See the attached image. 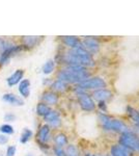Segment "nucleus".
<instances>
[{
    "instance_id": "obj_4",
    "label": "nucleus",
    "mask_w": 139,
    "mask_h": 156,
    "mask_svg": "<svg viewBox=\"0 0 139 156\" xmlns=\"http://www.w3.org/2000/svg\"><path fill=\"white\" fill-rule=\"evenodd\" d=\"M78 85L79 87H81L82 90H84L86 92V90H103L107 87V83L102 77H89L88 79L84 80V81L80 82Z\"/></svg>"
},
{
    "instance_id": "obj_6",
    "label": "nucleus",
    "mask_w": 139,
    "mask_h": 156,
    "mask_svg": "<svg viewBox=\"0 0 139 156\" xmlns=\"http://www.w3.org/2000/svg\"><path fill=\"white\" fill-rule=\"evenodd\" d=\"M23 50H25L23 45H15L14 44L12 46L9 47V48L4 50L3 52L0 53V65H1V66L6 65L14 55L20 53V52L23 51Z\"/></svg>"
},
{
    "instance_id": "obj_29",
    "label": "nucleus",
    "mask_w": 139,
    "mask_h": 156,
    "mask_svg": "<svg viewBox=\"0 0 139 156\" xmlns=\"http://www.w3.org/2000/svg\"><path fill=\"white\" fill-rule=\"evenodd\" d=\"M16 152H17L16 146L12 145L6 148V156H15L16 155Z\"/></svg>"
},
{
    "instance_id": "obj_14",
    "label": "nucleus",
    "mask_w": 139,
    "mask_h": 156,
    "mask_svg": "<svg viewBox=\"0 0 139 156\" xmlns=\"http://www.w3.org/2000/svg\"><path fill=\"white\" fill-rule=\"evenodd\" d=\"M22 44L25 49H32L40 44L43 37H22Z\"/></svg>"
},
{
    "instance_id": "obj_15",
    "label": "nucleus",
    "mask_w": 139,
    "mask_h": 156,
    "mask_svg": "<svg viewBox=\"0 0 139 156\" xmlns=\"http://www.w3.org/2000/svg\"><path fill=\"white\" fill-rule=\"evenodd\" d=\"M111 156H134L133 152L120 145H113L110 149Z\"/></svg>"
},
{
    "instance_id": "obj_21",
    "label": "nucleus",
    "mask_w": 139,
    "mask_h": 156,
    "mask_svg": "<svg viewBox=\"0 0 139 156\" xmlns=\"http://www.w3.org/2000/svg\"><path fill=\"white\" fill-rule=\"evenodd\" d=\"M51 110H52L51 106H49V105L45 104V103H43V102H40L39 104L36 105V114L37 115H40V117L44 118L45 115H47Z\"/></svg>"
},
{
    "instance_id": "obj_31",
    "label": "nucleus",
    "mask_w": 139,
    "mask_h": 156,
    "mask_svg": "<svg viewBox=\"0 0 139 156\" xmlns=\"http://www.w3.org/2000/svg\"><path fill=\"white\" fill-rule=\"evenodd\" d=\"M98 106H99V108H100V109L103 112V114L107 112V105H106V102H104V101H100V102H99V104H98Z\"/></svg>"
},
{
    "instance_id": "obj_5",
    "label": "nucleus",
    "mask_w": 139,
    "mask_h": 156,
    "mask_svg": "<svg viewBox=\"0 0 139 156\" xmlns=\"http://www.w3.org/2000/svg\"><path fill=\"white\" fill-rule=\"evenodd\" d=\"M102 126L105 130H107V131H112V132H117V133H123L129 130L128 126L122 120L111 119V118L104 125H102Z\"/></svg>"
},
{
    "instance_id": "obj_26",
    "label": "nucleus",
    "mask_w": 139,
    "mask_h": 156,
    "mask_svg": "<svg viewBox=\"0 0 139 156\" xmlns=\"http://www.w3.org/2000/svg\"><path fill=\"white\" fill-rule=\"evenodd\" d=\"M0 132H2L4 135H11L15 132L14 127L9 124H3L0 126Z\"/></svg>"
},
{
    "instance_id": "obj_33",
    "label": "nucleus",
    "mask_w": 139,
    "mask_h": 156,
    "mask_svg": "<svg viewBox=\"0 0 139 156\" xmlns=\"http://www.w3.org/2000/svg\"><path fill=\"white\" fill-rule=\"evenodd\" d=\"M135 128L139 131V124H135Z\"/></svg>"
},
{
    "instance_id": "obj_19",
    "label": "nucleus",
    "mask_w": 139,
    "mask_h": 156,
    "mask_svg": "<svg viewBox=\"0 0 139 156\" xmlns=\"http://www.w3.org/2000/svg\"><path fill=\"white\" fill-rule=\"evenodd\" d=\"M68 83H65V82L61 81V80L59 79H56L55 81H53L51 84H50V87H51V90L54 93H64L65 90H68Z\"/></svg>"
},
{
    "instance_id": "obj_18",
    "label": "nucleus",
    "mask_w": 139,
    "mask_h": 156,
    "mask_svg": "<svg viewBox=\"0 0 139 156\" xmlns=\"http://www.w3.org/2000/svg\"><path fill=\"white\" fill-rule=\"evenodd\" d=\"M19 93L23 98H28L30 95V81L29 79H23L19 83Z\"/></svg>"
},
{
    "instance_id": "obj_37",
    "label": "nucleus",
    "mask_w": 139,
    "mask_h": 156,
    "mask_svg": "<svg viewBox=\"0 0 139 156\" xmlns=\"http://www.w3.org/2000/svg\"><path fill=\"white\" fill-rule=\"evenodd\" d=\"M138 152H139V150H138Z\"/></svg>"
},
{
    "instance_id": "obj_7",
    "label": "nucleus",
    "mask_w": 139,
    "mask_h": 156,
    "mask_svg": "<svg viewBox=\"0 0 139 156\" xmlns=\"http://www.w3.org/2000/svg\"><path fill=\"white\" fill-rule=\"evenodd\" d=\"M78 103H79L81 109L84 110V112H93L96 108V104L93 99L92 98V96H89L86 93L78 95Z\"/></svg>"
},
{
    "instance_id": "obj_35",
    "label": "nucleus",
    "mask_w": 139,
    "mask_h": 156,
    "mask_svg": "<svg viewBox=\"0 0 139 156\" xmlns=\"http://www.w3.org/2000/svg\"><path fill=\"white\" fill-rule=\"evenodd\" d=\"M26 156H32L31 154H28V155H26Z\"/></svg>"
},
{
    "instance_id": "obj_30",
    "label": "nucleus",
    "mask_w": 139,
    "mask_h": 156,
    "mask_svg": "<svg viewBox=\"0 0 139 156\" xmlns=\"http://www.w3.org/2000/svg\"><path fill=\"white\" fill-rule=\"evenodd\" d=\"M17 117L15 114H12V112H7V114L4 115V121H6V122H14V121H16Z\"/></svg>"
},
{
    "instance_id": "obj_23",
    "label": "nucleus",
    "mask_w": 139,
    "mask_h": 156,
    "mask_svg": "<svg viewBox=\"0 0 139 156\" xmlns=\"http://www.w3.org/2000/svg\"><path fill=\"white\" fill-rule=\"evenodd\" d=\"M54 69H55V62L53 59H49L44 64V66L42 68V71L44 74L49 75L54 71Z\"/></svg>"
},
{
    "instance_id": "obj_13",
    "label": "nucleus",
    "mask_w": 139,
    "mask_h": 156,
    "mask_svg": "<svg viewBox=\"0 0 139 156\" xmlns=\"http://www.w3.org/2000/svg\"><path fill=\"white\" fill-rule=\"evenodd\" d=\"M23 77H24V71L21 69L19 70H16L9 77L6 78V83L9 87H15V85L19 84L20 82L23 80Z\"/></svg>"
},
{
    "instance_id": "obj_20",
    "label": "nucleus",
    "mask_w": 139,
    "mask_h": 156,
    "mask_svg": "<svg viewBox=\"0 0 139 156\" xmlns=\"http://www.w3.org/2000/svg\"><path fill=\"white\" fill-rule=\"evenodd\" d=\"M54 140V144L56 147H60L64 148L65 146H68V143H69V140H68V136L64 134V133H57L56 135L53 138Z\"/></svg>"
},
{
    "instance_id": "obj_10",
    "label": "nucleus",
    "mask_w": 139,
    "mask_h": 156,
    "mask_svg": "<svg viewBox=\"0 0 139 156\" xmlns=\"http://www.w3.org/2000/svg\"><path fill=\"white\" fill-rule=\"evenodd\" d=\"M44 121L49 125L50 127L58 128L61 125V119H60V115L57 110H51L47 115L44 117Z\"/></svg>"
},
{
    "instance_id": "obj_32",
    "label": "nucleus",
    "mask_w": 139,
    "mask_h": 156,
    "mask_svg": "<svg viewBox=\"0 0 139 156\" xmlns=\"http://www.w3.org/2000/svg\"><path fill=\"white\" fill-rule=\"evenodd\" d=\"M9 142V137L6 135H0V145H5Z\"/></svg>"
},
{
    "instance_id": "obj_34",
    "label": "nucleus",
    "mask_w": 139,
    "mask_h": 156,
    "mask_svg": "<svg viewBox=\"0 0 139 156\" xmlns=\"http://www.w3.org/2000/svg\"><path fill=\"white\" fill-rule=\"evenodd\" d=\"M89 156H97V155H95V154H90Z\"/></svg>"
},
{
    "instance_id": "obj_25",
    "label": "nucleus",
    "mask_w": 139,
    "mask_h": 156,
    "mask_svg": "<svg viewBox=\"0 0 139 156\" xmlns=\"http://www.w3.org/2000/svg\"><path fill=\"white\" fill-rule=\"evenodd\" d=\"M65 151V155L67 156H80L79 150L74 145H68Z\"/></svg>"
},
{
    "instance_id": "obj_1",
    "label": "nucleus",
    "mask_w": 139,
    "mask_h": 156,
    "mask_svg": "<svg viewBox=\"0 0 139 156\" xmlns=\"http://www.w3.org/2000/svg\"><path fill=\"white\" fill-rule=\"evenodd\" d=\"M62 62L67 64V66H77V67H93L96 65L92 55L85 50L80 45L75 49H70L62 55Z\"/></svg>"
},
{
    "instance_id": "obj_8",
    "label": "nucleus",
    "mask_w": 139,
    "mask_h": 156,
    "mask_svg": "<svg viewBox=\"0 0 139 156\" xmlns=\"http://www.w3.org/2000/svg\"><path fill=\"white\" fill-rule=\"evenodd\" d=\"M81 46L92 55L100 51V43L97 39H93V37H85L81 42Z\"/></svg>"
},
{
    "instance_id": "obj_2",
    "label": "nucleus",
    "mask_w": 139,
    "mask_h": 156,
    "mask_svg": "<svg viewBox=\"0 0 139 156\" xmlns=\"http://www.w3.org/2000/svg\"><path fill=\"white\" fill-rule=\"evenodd\" d=\"M90 77V72L86 68L77 66H67L57 73V79L68 84H79Z\"/></svg>"
},
{
    "instance_id": "obj_27",
    "label": "nucleus",
    "mask_w": 139,
    "mask_h": 156,
    "mask_svg": "<svg viewBox=\"0 0 139 156\" xmlns=\"http://www.w3.org/2000/svg\"><path fill=\"white\" fill-rule=\"evenodd\" d=\"M12 45H14V44H12L11 41H9V40L3 39V37H0V53H1V52H3L4 50L7 49L9 47L12 46Z\"/></svg>"
},
{
    "instance_id": "obj_36",
    "label": "nucleus",
    "mask_w": 139,
    "mask_h": 156,
    "mask_svg": "<svg viewBox=\"0 0 139 156\" xmlns=\"http://www.w3.org/2000/svg\"><path fill=\"white\" fill-rule=\"evenodd\" d=\"M100 156H107V155H100Z\"/></svg>"
},
{
    "instance_id": "obj_28",
    "label": "nucleus",
    "mask_w": 139,
    "mask_h": 156,
    "mask_svg": "<svg viewBox=\"0 0 139 156\" xmlns=\"http://www.w3.org/2000/svg\"><path fill=\"white\" fill-rule=\"evenodd\" d=\"M53 152H54L55 156H67L65 155V151L64 148L56 147V146L53 147Z\"/></svg>"
},
{
    "instance_id": "obj_16",
    "label": "nucleus",
    "mask_w": 139,
    "mask_h": 156,
    "mask_svg": "<svg viewBox=\"0 0 139 156\" xmlns=\"http://www.w3.org/2000/svg\"><path fill=\"white\" fill-rule=\"evenodd\" d=\"M113 94L111 93V90H108L106 89H103V90H95L92 94V97L93 99L98 100L99 102L100 101H108L112 98Z\"/></svg>"
},
{
    "instance_id": "obj_12",
    "label": "nucleus",
    "mask_w": 139,
    "mask_h": 156,
    "mask_svg": "<svg viewBox=\"0 0 139 156\" xmlns=\"http://www.w3.org/2000/svg\"><path fill=\"white\" fill-rule=\"evenodd\" d=\"M2 100L4 102L12 105V106H23L24 105V100L21 97L12 94V93H6V94H4L2 96Z\"/></svg>"
},
{
    "instance_id": "obj_3",
    "label": "nucleus",
    "mask_w": 139,
    "mask_h": 156,
    "mask_svg": "<svg viewBox=\"0 0 139 156\" xmlns=\"http://www.w3.org/2000/svg\"><path fill=\"white\" fill-rule=\"evenodd\" d=\"M118 143H120L118 145L127 148L132 152L139 150V136L135 132L131 131V130L120 133Z\"/></svg>"
},
{
    "instance_id": "obj_11",
    "label": "nucleus",
    "mask_w": 139,
    "mask_h": 156,
    "mask_svg": "<svg viewBox=\"0 0 139 156\" xmlns=\"http://www.w3.org/2000/svg\"><path fill=\"white\" fill-rule=\"evenodd\" d=\"M41 99L43 103L49 105V106H51V105H56L58 101H59L58 95L56 93L52 92V90H46V92L43 93Z\"/></svg>"
},
{
    "instance_id": "obj_17",
    "label": "nucleus",
    "mask_w": 139,
    "mask_h": 156,
    "mask_svg": "<svg viewBox=\"0 0 139 156\" xmlns=\"http://www.w3.org/2000/svg\"><path fill=\"white\" fill-rule=\"evenodd\" d=\"M61 41L67 47H69L70 49H75L77 47H79L81 45V42L77 37L74 36H67V37H61Z\"/></svg>"
},
{
    "instance_id": "obj_9",
    "label": "nucleus",
    "mask_w": 139,
    "mask_h": 156,
    "mask_svg": "<svg viewBox=\"0 0 139 156\" xmlns=\"http://www.w3.org/2000/svg\"><path fill=\"white\" fill-rule=\"evenodd\" d=\"M51 140V127L48 124H44L40 126L36 134V140L39 144H48Z\"/></svg>"
},
{
    "instance_id": "obj_24",
    "label": "nucleus",
    "mask_w": 139,
    "mask_h": 156,
    "mask_svg": "<svg viewBox=\"0 0 139 156\" xmlns=\"http://www.w3.org/2000/svg\"><path fill=\"white\" fill-rule=\"evenodd\" d=\"M32 135H33V132L30 129H28V128H25L23 130V132H22L21 136H20V143H21V144H26V143H28V140L32 137Z\"/></svg>"
},
{
    "instance_id": "obj_22",
    "label": "nucleus",
    "mask_w": 139,
    "mask_h": 156,
    "mask_svg": "<svg viewBox=\"0 0 139 156\" xmlns=\"http://www.w3.org/2000/svg\"><path fill=\"white\" fill-rule=\"evenodd\" d=\"M126 110H127V115L131 118V120H132L135 124H139V112L138 110H136L135 108H133L132 106H127Z\"/></svg>"
}]
</instances>
